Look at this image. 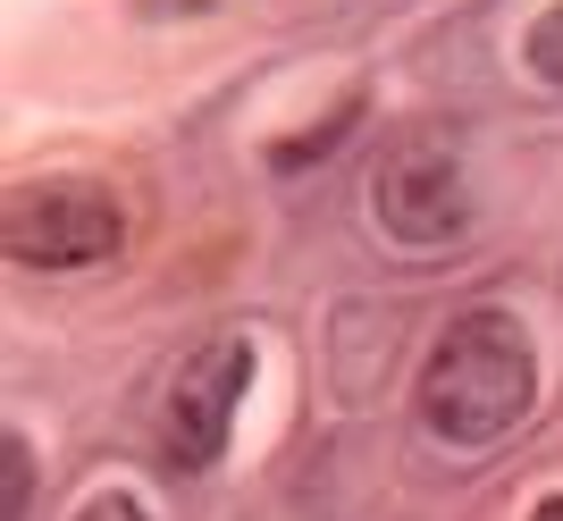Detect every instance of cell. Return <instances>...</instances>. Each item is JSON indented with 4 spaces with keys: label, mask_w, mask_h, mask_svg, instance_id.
I'll return each mask as SVG.
<instances>
[{
    "label": "cell",
    "mask_w": 563,
    "mask_h": 521,
    "mask_svg": "<svg viewBox=\"0 0 563 521\" xmlns=\"http://www.w3.org/2000/svg\"><path fill=\"white\" fill-rule=\"evenodd\" d=\"M539 396V354L514 311H463L421 362V412L446 446H496Z\"/></svg>",
    "instance_id": "6da1fadb"
},
{
    "label": "cell",
    "mask_w": 563,
    "mask_h": 521,
    "mask_svg": "<svg viewBox=\"0 0 563 521\" xmlns=\"http://www.w3.org/2000/svg\"><path fill=\"white\" fill-rule=\"evenodd\" d=\"M118 244H126V219L85 177H34V186H9L0 202V253L18 269H93Z\"/></svg>",
    "instance_id": "7a4b0ae2"
},
{
    "label": "cell",
    "mask_w": 563,
    "mask_h": 521,
    "mask_svg": "<svg viewBox=\"0 0 563 521\" xmlns=\"http://www.w3.org/2000/svg\"><path fill=\"white\" fill-rule=\"evenodd\" d=\"M471 177L463 160H454L446 143H412V152H396L387 160V177H378V219H387V236L404 244V253H446L454 236L471 228Z\"/></svg>",
    "instance_id": "3957f363"
},
{
    "label": "cell",
    "mask_w": 563,
    "mask_h": 521,
    "mask_svg": "<svg viewBox=\"0 0 563 521\" xmlns=\"http://www.w3.org/2000/svg\"><path fill=\"white\" fill-rule=\"evenodd\" d=\"M253 387V345L244 336H219L186 362V379L168 396V463L177 472H211L228 454V429H235V403Z\"/></svg>",
    "instance_id": "277c9868"
},
{
    "label": "cell",
    "mask_w": 563,
    "mask_h": 521,
    "mask_svg": "<svg viewBox=\"0 0 563 521\" xmlns=\"http://www.w3.org/2000/svg\"><path fill=\"white\" fill-rule=\"evenodd\" d=\"M362 126V101H336L320 126H303V135H286V143H269V168H311L320 152H336V143Z\"/></svg>",
    "instance_id": "5b68a950"
},
{
    "label": "cell",
    "mask_w": 563,
    "mask_h": 521,
    "mask_svg": "<svg viewBox=\"0 0 563 521\" xmlns=\"http://www.w3.org/2000/svg\"><path fill=\"white\" fill-rule=\"evenodd\" d=\"M530 68H539L547 85H563V9H547V18L530 25Z\"/></svg>",
    "instance_id": "8992f818"
},
{
    "label": "cell",
    "mask_w": 563,
    "mask_h": 521,
    "mask_svg": "<svg viewBox=\"0 0 563 521\" xmlns=\"http://www.w3.org/2000/svg\"><path fill=\"white\" fill-rule=\"evenodd\" d=\"M25 497H34V454H25V437H9V513L0 521H25Z\"/></svg>",
    "instance_id": "52a82bcc"
},
{
    "label": "cell",
    "mask_w": 563,
    "mask_h": 521,
    "mask_svg": "<svg viewBox=\"0 0 563 521\" xmlns=\"http://www.w3.org/2000/svg\"><path fill=\"white\" fill-rule=\"evenodd\" d=\"M76 521H152V513H143L135 497H93V505H85Z\"/></svg>",
    "instance_id": "ba28073f"
},
{
    "label": "cell",
    "mask_w": 563,
    "mask_h": 521,
    "mask_svg": "<svg viewBox=\"0 0 563 521\" xmlns=\"http://www.w3.org/2000/svg\"><path fill=\"white\" fill-rule=\"evenodd\" d=\"M530 521H563V497H547V505H539V513H530Z\"/></svg>",
    "instance_id": "9c48e42d"
}]
</instances>
